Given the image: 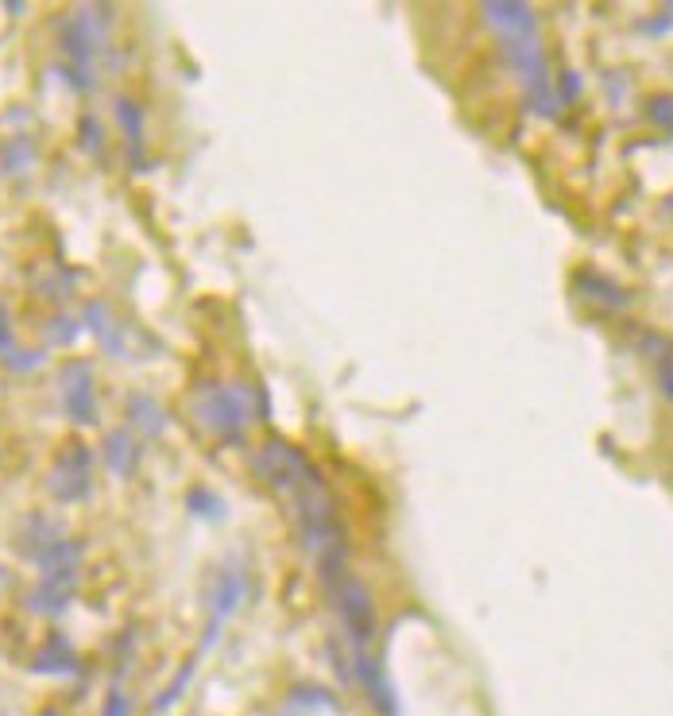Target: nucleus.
I'll list each match as a JSON object with an SVG mask.
<instances>
[{
  "label": "nucleus",
  "mask_w": 673,
  "mask_h": 716,
  "mask_svg": "<svg viewBox=\"0 0 673 716\" xmlns=\"http://www.w3.org/2000/svg\"><path fill=\"white\" fill-rule=\"evenodd\" d=\"M51 496L62 504H78L86 500L89 488H93V453L82 442H66L51 465Z\"/></svg>",
  "instance_id": "1"
},
{
  "label": "nucleus",
  "mask_w": 673,
  "mask_h": 716,
  "mask_svg": "<svg viewBox=\"0 0 673 716\" xmlns=\"http://www.w3.org/2000/svg\"><path fill=\"white\" fill-rule=\"evenodd\" d=\"M252 415V391L240 388V384H221V388H209V395H202V418L205 426L221 438H240L244 422Z\"/></svg>",
  "instance_id": "2"
},
{
  "label": "nucleus",
  "mask_w": 673,
  "mask_h": 716,
  "mask_svg": "<svg viewBox=\"0 0 673 716\" xmlns=\"http://www.w3.org/2000/svg\"><path fill=\"white\" fill-rule=\"evenodd\" d=\"M256 473L275 488V492H294L306 477H314L310 461L302 457V449H294L283 438H271L256 449Z\"/></svg>",
  "instance_id": "3"
},
{
  "label": "nucleus",
  "mask_w": 673,
  "mask_h": 716,
  "mask_svg": "<svg viewBox=\"0 0 673 716\" xmlns=\"http://www.w3.org/2000/svg\"><path fill=\"white\" fill-rule=\"evenodd\" d=\"M333 593H337V612H341V620L349 627L356 651H364V647L376 639V608H372L368 589H364L356 577H341V581L333 585Z\"/></svg>",
  "instance_id": "4"
},
{
  "label": "nucleus",
  "mask_w": 673,
  "mask_h": 716,
  "mask_svg": "<svg viewBox=\"0 0 673 716\" xmlns=\"http://www.w3.org/2000/svg\"><path fill=\"white\" fill-rule=\"evenodd\" d=\"M59 391H62V407H66V415L74 418L78 426H89V422L97 418V399H93V372H89L86 360H70V364H62Z\"/></svg>",
  "instance_id": "5"
},
{
  "label": "nucleus",
  "mask_w": 673,
  "mask_h": 716,
  "mask_svg": "<svg viewBox=\"0 0 673 716\" xmlns=\"http://www.w3.org/2000/svg\"><path fill=\"white\" fill-rule=\"evenodd\" d=\"M484 20L507 39V43H523L534 39V12L527 4H511V0H496V4H484Z\"/></svg>",
  "instance_id": "6"
},
{
  "label": "nucleus",
  "mask_w": 673,
  "mask_h": 716,
  "mask_svg": "<svg viewBox=\"0 0 673 716\" xmlns=\"http://www.w3.org/2000/svg\"><path fill=\"white\" fill-rule=\"evenodd\" d=\"M240 593H244L240 573H221V577H217V585H213V604H209V627H205V647L213 643L217 627L233 616V608L240 604Z\"/></svg>",
  "instance_id": "7"
},
{
  "label": "nucleus",
  "mask_w": 673,
  "mask_h": 716,
  "mask_svg": "<svg viewBox=\"0 0 673 716\" xmlns=\"http://www.w3.org/2000/svg\"><path fill=\"white\" fill-rule=\"evenodd\" d=\"M70 600H74V577H43L28 593V608L39 616H59Z\"/></svg>",
  "instance_id": "8"
},
{
  "label": "nucleus",
  "mask_w": 673,
  "mask_h": 716,
  "mask_svg": "<svg viewBox=\"0 0 673 716\" xmlns=\"http://www.w3.org/2000/svg\"><path fill=\"white\" fill-rule=\"evenodd\" d=\"M105 465L117 473V477H132L136 465H140V453H136V442L128 430H113L105 438Z\"/></svg>",
  "instance_id": "9"
},
{
  "label": "nucleus",
  "mask_w": 673,
  "mask_h": 716,
  "mask_svg": "<svg viewBox=\"0 0 673 716\" xmlns=\"http://www.w3.org/2000/svg\"><path fill=\"white\" fill-rule=\"evenodd\" d=\"M31 666H35L39 674H66V670L78 666V655L70 651V643H66L62 635H51V639L43 643V651L31 658Z\"/></svg>",
  "instance_id": "10"
},
{
  "label": "nucleus",
  "mask_w": 673,
  "mask_h": 716,
  "mask_svg": "<svg viewBox=\"0 0 673 716\" xmlns=\"http://www.w3.org/2000/svg\"><path fill=\"white\" fill-rule=\"evenodd\" d=\"M128 422H132L140 434L155 438V434H163L167 415H163V407H159L151 395H132V399H128Z\"/></svg>",
  "instance_id": "11"
},
{
  "label": "nucleus",
  "mask_w": 673,
  "mask_h": 716,
  "mask_svg": "<svg viewBox=\"0 0 673 716\" xmlns=\"http://www.w3.org/2000/svg\"><path fill=\"white\" fill-rule=\"evenodd\" d=\"M78 562H82V546L70 542V538H59V542L39 558V566H43L47 577H74Z\"/></svg>",
  "instance_id": "12"
},
{
  "label": "nucleus",
  "mask_w": 673,
  "mask_h": 716,
  "mask_svg": "<svg viewBox=\"0 0 673 716\" xmlns=\"http://www.w3.org/2000/svg\"><path fill=\"white\" fill-rule=\"evenodd\" d=\"M55 542H59V531H55V527H47V523H43V515H31L28 527H24V535H20V546H24L20 554H28V558L39 562V558H43Z\"/></svg>",
  "instance_id": "13"
},
{
  "label": "nucleus",
  "mask_w": 673,
  "mask_h": 716,
  "mask_svg": "<svg viewBox=\"0 0 673 716\" xmlns=\"http://www.w3.org/2000/svg\"><path fill=\"white\" fill-rule=\"evenodd\" d=\"M86 322L93 329H97V337H101V345L109 349V353H117L120 349V341H117V326L109 322V310L101 306V302H89L86 306Z\"/></svg>",
  "instance_id": "14"
},
{
  "label": "nucleus",
  "mask_w": 673,
  "mask_h": 716,
  "mask_svg": "<svg viewBox=\"0 0 673 716\" xmlns=\"http://www.w3.org/2000/svg\"><path fill=\"white\" fill-rule=\"evenodd\" d=\"M117 117H120V128L128 132V140L140 144V136H144V113H140V105H136L132 97H117Z\"/></svg>",
  "instance_id": "15"
},
{
  "label": "nucleus",
  "mask_w": 673,
  "mask_h": 716,
  "mask_svg": "<svg viewBox=\"0 0 673 716\" xmlns=\"http://www.w3.org/2000/svg\"><path fill=\"white\" fill-rule=\"evenodd\" d=\"M577 287H581V291H592L596 299H604V306H623V291H619V287H612L608 279H596V275H581V279H577Z\"/></svg>",
  "instance_id": "16"
},
{
  "label": "nucleus",
  "mask_w": 673,
  "mask_h": 716,
  "mask_svg": "<svg viewBox=\"0 0 673 716\" xmlns=\"http://www.w3.org/2000/svg\"><path fill=\"white\" fill-rule=\"evenodd\" d=\"M646 113H650V120H658V124H673V97L670 93L650 97V101H646Z\"/></svg>",
  "instance_id": "17"
},
{
  "label": "nucleus",
  "mask_w": 673,
  "mask_h": 716,
  "mask_svg": "<svg viewBox=\"0 0 673 716\" xmlns=\"http://www.w3.org/2000/svg\"><path fill=\"white\" fill-rule=\"evenodd\" d=\"M51 333H47V337H51V341H55V345H70V341H74V322H70V318H55V322H51Z\"/></svg>",
  "instance_id": "18"
},
{
  "label": "nucleus",
  "mask_w": 673,
  "mask_h": 716,
  "mask_svg": "<svg viewBox=\"0 0 673 716\" xmlns=\"http://www.w3.org/2000/svg\"><path fill=\"white\" fill-rule=\"evenodd\" d=\"M101 716H132L128 697H124L120 689H113V693H109V701H105V713H101Z\"/></svg>",
  "instance_id": "19"
},
{
  "label": "nucleus",
  "mask_w": 673,
  "mask_h": 716,
  "mask_svg": "<svg viewBox=\"0 0 673 716\" xmlns=\"http://www.w3.org/2000/svg\"><path fill=\"white\" fill-rule=\"evenodd\" d=\"M658 384H662V391H666V399L673 403V353L670 357L658 360Z\"/></svg>",
  "instance_id": "20"
},
{
  "label": "nucleus",
  "mask_w": 673,
  "mask_h": 716,
  "mask_svg": "<svg viewBox=\"0 0 673 716\" xmlns=\"http://www.w3.org/2000/svg\"><path fill=\"white\" fill-rule=\"evenodd\" d=\"M0 353H12V322H8V306L0 302Z\"/></svg>",
  "instance_id": "21"
},
{
  "label": "nucleus",
  "mask_w": 673,
  "mask_h": 716,
  "mask_svg": "<svg viewBox=\"0 0 673 716\" xmlns=\"http://www.w3.org/2000/svg\"><path fill=\"white\" fill-rule=\"evenodd\" d=\"M82 140L89 144V151L101 148V128H97V120H93V117L82 120Z\"/></svg>",
  "instance_id": "22"
}]
</instances>
